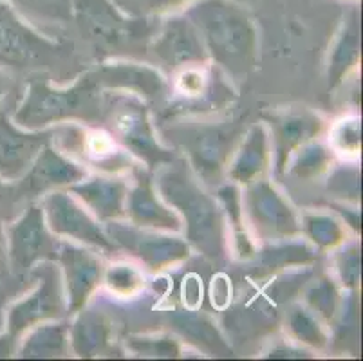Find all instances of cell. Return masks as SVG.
Segmentation results:
<instances>
[{
	"label": "cell",
	"instance_id": "36",
	"mask_svg": "<svg viewBox=\"0 0 363 361\" xmlns=\"http://www.w3.org/2000/svg\"><path fill=\"white\" fill-rule=\"evenodd\" d=\"M127 347L130 352L143 357H177L181 347L172 336H132L127 338Z\"/></svg>",
	"mask_w": 363,
	"mask_h": 361
},
{
	"label": "cell",
	"instance_id": "27",
	"mask_svg": "<svg viewBox=\"0 0 363 361\" xmlns=\"http://www.w3.org/2000/svg\"><path fill=\"white\" fill-rule=\"evenodd\" d=\"M335 155L329 143H322L320 139H315L300 147L291 155L284 174L291 175L298 181H313L325 172H331Z\"/></svg>",
	"mask_w": 363,
	"mask_h": 361
},
{
	"label": "cell",
	"instance_id": "14",
	"mask_svg": "<svg viewBox=\"0 0 363 361\" xmlns=\"http://www.w3.org/2000/svg\"><path fill=\"white\" fill-rule=\"evenodd\" d=\"M167 98L172 114L199 116L226 105L232 98V91L219 78L217 67L204 64L172 72Z\"/></svg>",
	"mask_w": 363,
	"mask_h": 361
},
{
	"label": "cell",
	"instance_id": "42",
	"mask_svg": "<svg viewBox=\"0 0 363 361\" xmlns=\"http://www.w3.org/2000/svg\"><path fill=\"white\" fill-rule=\"evenodd\" d=\"M9 184H13V183H6L4 179L0 177V199H2V197H4V195H6V191H8Z\"/></svg>",
	"mask_w": 363,
	"mask_h": 361
},
{
	"label": "cell",
	"instance_id": "37",
	"mask_svg": "<svg viewBox=\"0 0 363 361\" xmlns=\"http://www.w3.org/2000/svg\"><path fill=\"white\" fill-rule=\"evenodd\" d=\"M6 2L24 15H36L40 18L60 20V22L72 20L69 0H6Z\"/></svg>",
	"mask_w": 363,
	"mask_h": 361
},
{
	"label": "cell",
	"instance_id": "21",
	"mask_svg": "<svg viewBox=\"0 0 363 361\" xmlns=\"http://www.w3.org/2000/svg\"><path fill=\"white\" fill-rule=\"evenodd\" d=\"M130 183L123 174H89L80 183L67 188L101 224L125 221L127 195Z\"/></svg>",
	"mask_w": 363,
	"mask_h": 361
},
{
	"label": "cell",
	"instance_id": "12",
	"mask_svg": "<svg viewBox=\"0 0 363 361\" xmlns=\"http://www.w3.org/2000/svg\"><path fill=\"white\" fill-rule=\"evenodd\" d=\"M40 204L52 235L108 255L118 253L116 244L108 238L104 224L69 190L49 191Z\"/></svg>",
	"mask_w": 363,
	"mask_h": 361
},
{
	"label": "cell",
	"instance_id": "3",
	"mask_svg": "<svg viewBox=\"0 0 363 361\" xmlns=\"http://www.w3.org/2000/svg\"><path fill=\"white\" fill-rule=\"evenodd\" d=\"M105 91L89 71L69 87H55L48 79H31L11 119L26 130H44L65 123L100 125Z\"/></svg>",
	"mask_w": 363,
	"mask_h": 361
},
{
	"label": "cell",
	"instance_id": "32",
	"mask_svg": "<svg viewBox=\"0 0 363 361\" xmlns=\"http://www.w3.org/2000/svg\"><path fill=\"white\" fill-rule=\"evenodd\" d=\"M104 284L114 296L134 298L143 291L145 277L136 266L127 262H116L105 267Z\"/></svg>",
	"mask_w": 363,
	"mask_h": 361
},
{
	"label": "cell",
	"instance_id": "23",
	"mask_svg": "<svg viewBox=\"0 0 363 361\" xmlns=\"http://www.w3.org/2000/svg\"><path fill=\"white\" fill-rule=\"evenodd\" d=\"M272 165V139L266 123L247 127L233 150L224 177L240 188L264 177Z\"/></svg>",
	"mask_w": 363,
	"mask_h": 361
},
{
	"label": "cell",
	"instance_id": "22",
	"mask_svg": "<svg viewBox=\"0 0 363 361\" xmlns=\"http://www.w3.org/2000/svg\"><path fill=\"white\" fill-rule=\"evenodd\" d=\"M104 91H123L138 94L145 101L167 98L168 82L157 69L136 62H108L89 71Z\"/></svg>",
	"mask_w": 363,
	"mask_h": 361
},
{
	"label": "cell",
	"instance_id": "5",
	"mask_svg": "<svg viewBox=\"0 0 363 361\" xmlns=\"http://www.w3.org/2000/svg\"><path fill=\"white\" fill-rule=\"evenodd\" d=\"M105 130L134 159H140L150 172L177 157V152L164 145L157 127L152 121L147 101L138 94L123 91H105L104 118Z\"/></svg>",
	"mask_w": 363,
	"mask_h": 361
},
{
	"label": "cell",
	"instance_id": "38",
	"mask_svg": "<svg viewBox=\"0 0 363 361\" xmlns=\"http://www.w3.org/2000/svg\"><path fill=\"white\" fill-rule=\"evenodd\" d=\"M329 191L340 199H351L358 203L359 199V170L354 167L335 168L328 181Z\"/></svg>",
	"mask_w": 363,
	"mask_h": 361
},
{
	"label": "cell",
	"instance_id": "33",
	"mask_svg": "<svg viewBox=\"0 0 363 361\" xmlns=\"http://www.w3.org/2000/svg\"><path fill=\"white\" fill-rule=\"evenodd\" d=\"M329 147L343 157L358 159L362 148V119L358 116L338 119L329 130Z\"/></svg>",
	"mask_w": 363,
	"mask_h": 361
},
{
	"label": "cell",
	"instance_id": "10",
	"mask_svg": "<svg viewBox=\"0 0 363 361\" xmlns=\"http://www.w3.org/2000/svg\"><path fill=\"white\" fill-rule=\"evenodd\" d=\"M29 273L36 278V287L6 311V334L11 340L21 338L38 323L67 318L64 280L56 262L36 264Z\"/></svg>",
	"mask_w": 363,
	"mask_h": 361
},
{
	"label": "cell",
	"instance_id": "6",
	"mask_svg": "<svg viewBox=\"0 0 363 361\" xmlns=\"http://www.w3.org/2000/svg\"><path fill=\"white\" fill-rule=\"evenodd\" d=\"M72 20L82 35L101 49H123L136 45L156 33L152 22L123 15L111 0H69Z\"/></svg>",
	"mask_w": 363,
	"mask_h": 361
},
{
	"label": "cell",
	"instance_id": "26",
	"mask_svg": "<svg viewBox=\"0 0 363 361\" xmlns=\"http://www.w3.org/2000/svg\"><path fill=\"white\" fill-rule=\"evenodd\" d=\"M71 352L67 318L38 323L26 331L18 347L21 357H65Z\"/></svg>",
	"mask_w": 363,
	"mask_h": 361
},
{
	"label": "cell",
	"instance_id": "4",
	"mask_svg": "<svg viewBox=\"0 0 363 361\" xmlns=\"http://www.w3.org/2000/svg\"><path fill=\"white\" fill-rule=\"evenodd\" d=\"M164 145L184 154V161L206 188L219 187L233 150L246 132L240 119L184 118L157 128Z\"/></svg>",
	"mask_w": 363,
	"mask_h": 361
},
{
	"label": "cell",
	"instance_id": "11",
	"mask_svg": "<svg viewBox=\"0 0 363 361\" xmlns=\"http://www.w3.org/2000/svg\"><path fill=\"white\" fill-rule=\"evenodd\" d=\"M6 257L11 271L18 277L40 262H56L60 238L52 235L45 223L40 203H31L18 217L4 228Z\"/></svg>",
	"mask_w": 363,
	"mask_h": 361
},
{
	"label": "cell",
	"instance_id": "40",
	"mask_svg": "<svg viewBox=\"0 0 363 361\" xmlns=\"http://www.w3.org/2000/svg\"><path fill=\"white\" fill-rule=\"evenodd\" d=\"M8 89H9V78L8 74L0 69V104H2V99H4Z\"/></svg>",
	"mask_w": 363,
	"mask_h": 361
},
{
	"label": "cell",
	"instance_id": "31",
	"mask_svg": "<svg viewBox=\"0 0 363 361\" xmlns=\"http://www.w3.org/2000/svg\"><path fill=\"white\" fill-rule=\"evenodd\" d=\"M111 2L130 18L157 20L183 13L194 0H111Z\"/></svg>",
	"mask_w": 363,
	"mask_h": 361
},
{
	"label": "cell",
	"instance_id": "20",
	"mask_svg": "<svg viewBox=\"0 0 363 361\" xmlns=\"http://www.w3.org/2000/svg\"><path fill=\"white\" fill-rule=\"evenodd\" d=\"M134 181L127 195V217L134 226L181 233V218L157 194L154 175L147 168H134Z\"/></svg>",
	"mask_w": 363,
	"mask_h": 361
},
{
	"label": "cell",
	"instance_id": "15",
	"mask_svg": "<svg viewBox=\"0 0 363 361\" xmlns=\"http://www.w3.org/2000/svg\"><path fill=\"white\" fill-rule=\"evenodd\" d=\"M147 48L168 74L192 65L212 64L199 31L184 13L167 16Z\"/></svg>",
	"mask_w": 363,
	"mask_h": 361
},
{
	"label": "cell",
	"instance_id": "24",
	"mask_svg": "<svg viewBox=\"0 0 363 361\" xmlns=\"http://www.w3.org/2000/svg\"><path fill=\"white\" fill-rule=\"evenodd\" d=\"M362 31H359L358 9H349L343 16L338 33L331 44L328 62L329 91H335L343 84V79L358 67L359 51H362Z\"/></svg>",
	"mask_w": 363,
	"mask_h": 361
},
{
	"label": "cell",
	"instance_id": "19",
	"mask_svg": "<svg viewBox=\"0 0 363 361\" xmlns=\"http://www.w3.org/2000/svg\"><path fill=\"white\" fill-rule=\"evenodd\" d=\"M56 127L26 130L6 111H0V177L6 183L21 181L45 145L55 141Z\"/></svg>",
	"mask_w": 363,
	"mask_h": 361
},
{
	"label": "cell",
	"instance_id": "30",
	"mask_svg": "<svg viewBox=\"0 0 363 361\" xmlns=\"http://www.w3.org/2000/svg\"><path fill=\"white\" fill-rule=\"evenodd\" d=\"M174 323H176L177 331L184 338H192L188 342L197 343L199 349L208 350V352H210V349H212V352L216 349V354H223V356H228V352H230L224 340L217 333L216 326L206 316L190 313H177L174 314Z\"/></svg>",
	"mask_w": 363,
	"mask_h": 361
},
{
	"label": "cell",
	"instance_id": "1",
	"mask_svg": "<svg viewBox=\"0 0 363 361\" xmlns=\"http://www.w3.org/2000/svg\"><path fill=\"white\" fill-rule=\"evenodd\" d=\"M154 183L161 199L179 215L181 233L190 248L210 260L226 257L230 238L223 206L186 161L177 155L157 168Z\"/></svg>",
	"mask_w": 363,
	"mask_h": 361
},
{
	"label": "cell",
	"instance_id": "35",
	"mask_svg": "<svg viewBox=\"0 0 363 361\" xmlns=\"http://www.w3.org/2000/svg\"><path fill=\"white\" fill-rule=\"evenodd\" d=\"M336 250L338 251L335 257V266L340 286L354 291L362 280V255H359L358 240H351V243L345 240Z\"/></svg>",
	"mask_w": 363,
	"mask_h": 361
},
{
	"label": "cell",
	"instance_id": "16",
	"mask_svg": "<svg viewBox=\"0 0 363 361\" xmlns=\"http://www.w3.org/2000/svg\"><path fill=\"white\" fill-rule=\"evenodd\" d=\"M272 139V163L277 175H284L291 155L309 141L320 139L325 119L308 107H288L264 114Z\"/></svg>",
	"mask_w": 363,
	"mask_h": 361
},
{
	"label": "cell",
	"instance_id": "41",
	"mask_svg": "<svg viewBox=\"0 0 363 361\" xmlns=\"http://www.w3.org/2000/svg\"><path fill=\"white\" fill-rule=\"evenodd\" d=\"M4 260H8V257H6V233L2 223H0V262H4Z\"/></svg>",
	"mask_w": 363,
	"mask_h": 361
},
{
	"label": "cell",
	"instance_id": "13",
	"mask_svg": "<svg viewBox=\"0 0 363 361\" xmlns=\"http://www.w3.org/2000/svg\"><path fill=\"white\" fill-rule=\"evenodd\" d=\"M55 141H62L60 150L78 163L104 174H123L136 168L134 157L121 148L104 127L98 125H58Z\"/></svg>",
	"mask_w": 363,
	"mask_h": 361
},
{
	"label": "cell",
	"instance_id": "25",
	"mask_svg": "<svg viewBox=\"0 0 363 361\" xmlns=\"http://www.w3.org/2000/svg\"><path fill=\"white\" fill-rule=\"evenodd\" d=\"M112 340V327L108 318L87 306L74 314L69 323V343L78 357H96L107 352Z\"/></svg>",
	"mask_w": 363,
	"mask_h": 361
},
{
	"label": "cell",
	"instance_id": "8",
	"mask_svg": "<svg viewBox=\"0 0 363 361\" xmlns=\"http://www.w3.org/2000/svg\"><path fill=\"white\" fill-rule=\"evenodd\" d=\"M67 49L36 31L9 2L0 0V65L11 69L51 67Z\"/></svg>",
	"mask_w": 363,
	"mask_h": 361
},
{
	"label": "cell",
	"instance_id": "17",
	"mask_svg": "<svg viewBox=\"0 0 363 361\" xmlns=\"http://www.w3.org/2000/svg\"><path fill=\"white\" fill-rule=\"evenodd\" d=\"M56 264L62 266L67 318L84 309L91 296L104 284L105 262L96 250L60 238V251Z\"/></svg>",
	"mask_w": 363,
	"mask_h": 361
},
{
	"label": "cell",
	"instance_id": "7",
	"mask_svg": "<svg viewBox=\"0 0 363 361\" xmlns=\"http://www.w3.org/2000/svg\"><path fill=\"white\" fill-rule=\"evenodd\" d=\"M242 188L244 223L253 238L272 244L302 235L300 215L272 181L260 177Z\"/></svg>",
	"mask_w": 363,
	"mask_h": 361
},
{
	"label": "cell",
	"instance_id": "18",
	"mask_svg": "<svg viewBox=\"0 0 363 361\" xmlns=\"http://www.w3.org/2000/svg\"><path fill=\"white\" fill-rule=\"evenodd\" d=\"M87 175V167L55 147V143H49L36 155L24 177L16 181V190L24 197L38 199L49 191L67 190Z\"/></svg>",
	"mask_w": 363,
	"mask_h": 361
},
{
	"label": "cell",
	"instance_id": "28",
	"mask_svg": "<svg viewBox=\"0 0 363 361\" xmlns=\"http://www.w3.org/2000/svg\"><path fill=\"white\" fill-rule=\"evenodd\" d=\"M300 231L320 250H336L347 240V230L340 218L329 213H303L300 217Z\"/></svg>",
	"mask_w": 363,
	"mask_h": 361
},
{
	"label": "cell",
	"instance_id": "39",
	"mask_svg": "<svg viewBox=\"0 0 363 361\" xmlns=\"http://www.w3.org/2000/svg\"><path fill=\"white\" fill-rule=\"evenodd\" d=\"M308 352L302 349H286V347H279V349H273L269 357H306Z\"/></svg>",
	"mask_w": 363,
	"mask_h": 361
},
{
	"label": "cell",
	"instance_id": "29",
	"mask_svg": "<svg viewBox=\"0 0 363 361\" xmlns=\"http://www.w3.org/2000/svg\"><path fill=\"white\" fill-rule=\"evenodd\" d=\"M288 333L295 342L313 349H323L329 343V334L323 322L308 306H295L288 313Z\"/></svg>",
	"mask_w": 363,
	"mask_h": 361
},
{
	"label": "cell",
	"instance_id": "2",
	"mask_svg": "<svg viewBox=\"0 0 363 361\" xmlns=\"http://www.w3.org/2000/svg\"><path fill=\"white\" fill-rule=\"evenodd\" d=\"M183 13L199 31L212 65L228 78H244L255 69L259 29L246 6L237 0H194Z\"/></svg>",
	"mask_w": 363,
	"mask_h": 361
},
{
	"label": "cell",
	"instance_id": "34",
	"mask_svg": "<svg viewBox=\"0 0 363 361\" xmlns=\"http://www.w3.org/2000/svg\"><path fill=\"white\" fill-rule=\"evenodd\" d=\"M306 306L325 323L335 322L336 314L340 313L342 298L338 287L329 278H322L311 289L306 293Z\"/></svg>",
	"mask_w": 363,
	"mask_h": 361
},
{
	"label": "cell",
	"instance_id": "9",
	"mask_svg": "<svg viewBox=\"0 0 363 361\" xmlns=\"http://www.w3.org/2000/svg\"><path fill=\"white\" fill-rule=\"evenodd\" d=\"M104 228L118 251H125L136 258L152 273L181 266L192 255V248L181 233L140 228L128 221H112L105 223Z\"/></svg>",
	"mask_w": 363,
	"mask_h": 361
}]
</instances>
